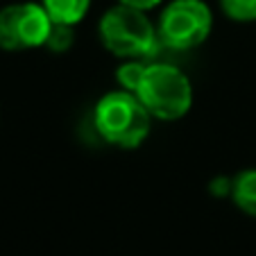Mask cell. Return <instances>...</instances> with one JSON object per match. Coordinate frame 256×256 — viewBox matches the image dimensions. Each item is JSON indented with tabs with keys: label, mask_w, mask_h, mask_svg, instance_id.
Listing matches in <instances>:
<instances>
[{
	"label": "cell",
	"mask_w": 256,
	"mask_h": 256,
	"mask_svg": "<svg viewBox=\"0 0 256 256\" xmlns=\"http://www.w3.org/2000/svg\"><path fill=\"white\" fill-rule=\"evenodd\" d=\"M145 68H148V64H143L140 59H125V64H120L116 70V80L120 84V88L136 93V88H138L140 80L145 75Z\"/></svg>",
	"instance_id": "obj_8"
},
{
	"label": "cell",
	"mask_w": 256,
	"mask_h": 256,
	"mask_svg": "<svg viewBox=\"0 0 256 256\" xmlns=\"http://www.w3.org/2000/svg\"><path fill=\"white\" fill-rule=\"evenodd\" d=\"M136 96L154 120L174 122L184 118L193 106V84L188 75L174 64H148Z\"/></svg>",
	"instance_id": "obj_2"
},
{
	"label": "cell",
	"mask_w": 256,
	"mask_h": 256,
	"mask_svg": "<svg viewBox=\"0 0 256 256\" xmlns=\"http://www.w3.org/2000/svg\"><path fill=\"white\" fill-rule=\"evenodd\" d=\"M218 2L229 20H236V23L256 20V0H218Z\"/></svg>",
	"instance_id": "obj_9"
},
{
	"label": "cell",
	"mask_w": 256,
	"mask_h": 256,
	"mask_svg": "<svg viewBox=\"0 0 256 256\" xmlns=\"http://www.w3.org/2000/svg\"><path fill=\"white\" fill-rule=\"evenodd\" d=\"M52 20L41 2H12L0 10V48L7 52L44 48Z\"/></svg>",
	"instance_id": "obj_5"
},
{
	"label": "cell",
	"mask_w": 256,
	"mask_h": 256,
	"mask_svg": "<svg viewBox=\"0 0 256 256\" xmlns=\"http://www.w3.org/2000/svg\"><path fill=\"white\" fill-rule=\"evenodd\" d=\"M98 36L106 52L120 59H140L150 54L156 39V25L148 18V12L127 5H114L102 14Z\"/></svg>",
	"instance_id": "obj_3"
},
{
	"label": "cell",
	"mask_w": 256,
	"mask_h": 256,
	"mask_svg": "<svg viewBox=\"0 0 256 256\" xmlns=\"http://www.w3.org/2000/svg\"><path fill=\"white\" fill-rule=\"evenodd\" d=\"M52 23L75 25L82 23L91 10V0H39Z\"/></svg>",
	"instance_id": "obj_7"
},
{
	"label": "cell",
	"mask_w": 256,
	"mask_h": 256,
	"mask_svg": "<svg viewBox=\"0 0 256 256\" xmlns=\"http://www.w3.org/2000/svg\"><path fill=\"white\" fill-rule=\"evenodd\" d=\"M75 41V34H72V25H62V23H52L48 34V41H46L44 48L52 50V52H66L68 48Z\"/></svg>",
	"instance_id": "obj_10"
},
{
	"label": "cell",
	"mask_w": 256,
	"mask_h": 256,
	"mask_svg": "<svg viewBox=\"0 0 256 256\" xmlns=\"http://www.w3.org/2000/svg\"><path fill=\"white\" fill-rule=\"evenodd\" d=\"M232 202L245 216L256 218V168H245L232 179L229 184Z\"/></svg>",
	"instance_id": "obj_6"
},
{
	"label": "cell",
	"mask_w": 256,
	"mask_h": 256,
	"mask_svg": "<svg viewBox=\"0 0 256 256\" xmlns=\"http://www.w3.org/2000/svg\"><path fill=\"white\" fill-rule=\"evenodd\" d=\"M118 2L127 7H134V10H140V12H150L154 7H159L164 0H118Z\"/></svg>",
	"instance_id": "obj_11"
},
{
	"label": "cell",
	"mask_w": 256,
	"mask_h": 256,
	"mask_svg": "<svg viewBox=\"0 0 256 256\" xmlns=\"http://www.w3.org/2000/svg\"><path fill=\"white\" fill-rule=\"evenodd\" d=\"M152 120L140 98L125 88L104 93L93 109V127L100 138L120 150H136L150 136Z\"/></svg>",
	"instance_id": "obj_1"
},
{
	"label": "cell",
	"mask_w": 256,
	"mask_h": 256,
	"mask_svg": "<svg viewBox=\"0 0 256 256\" xmlns=\"http://www.w3.org/2000/svg\"><path fill=\"white\" fill-rule=\"evenodd\" d=\"M213 12L204 0H170L156 20V39L174 52L200 48L211 36Z\"/></svg>",
	"instance_id": "obj_4"
}]
</instances>
